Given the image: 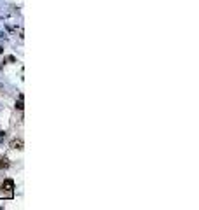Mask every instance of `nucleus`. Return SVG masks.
Returning <instances> with one entry per match:
<instances>
[{
	"label": "nucleus",
	"mask_w": 199,
	"mask_h": 210,
	"mask_svg": "<svg viewBox=\"0 0 199 210\" xmlns=\"http://www.w3.org/2000/svg\"><path fill=\"white\" fill-rule=\"evenodd\" d=\"M0 191H2V193H7L11 196L12 191H14V180H12V179H6L4 182H0Z\"/></svg>",
	"instance_id": "f257e3e1"
},
{
	"label": "nucleus",
	"mask_w": 199,
	"mask_h": 210,
	"mask_svg": "<svg viewBox=\"0 0 199 210\" xmlns=\"http://www.w3.org/2000/svg\"><path fill=\"white\" fill-rule=\"evenodd\" d=\"M23 146H25V144H23L21 138H12L11 144H9V147H11V149H18V151H23Z\"/></svg>",
	"instance_id": "f03ea898"
},
{
	"label": "nucleus",
	"mask_w": 199,
	"mask_h": 210,
	"mask_svg": "<svg viewBox=\"0 0 199 210\" xmlns=\"http://www.w3.org/2000/svg\"><path fill=\"white\" fill-rule=\"evenodd\" d=\"M9 165H11V163H9V159H7L6 156H4V158L0 156V170H7Z\"/></svg>",
	"instance_id": "7ed1b4c3"
},
{
	"label": "nucleus",
	"mask_w": 199,
	"mask_h": 210,
	"mask_svg": "<svg viewBox=\"0 0 199 210\" xmlns=\"http://www.w3.org/2000/svg\"><path fill=\"white\" fill-rule=\"evenodd\" d=\"M16 109H18V110H23V109H25V97H23V95H19V98H18Z\"/></svg>",
	"instance_id": "20e7f679"
},
{
	"label": "nucleus",
	"mask_w": 199,
	"mask_h": 210,
	"mask_svg": "<svg viewBox=\"0 0 199 210\" xmlns=\"http://www.w3.org/2000/svg\"><path fill=\"white\" fill-rule=\"evenodd\" d=\"M6 137H7V133H6V131H0V140H4Z\"/></svg>",
	"instance_id": "39448f33"
}]
</instances>
